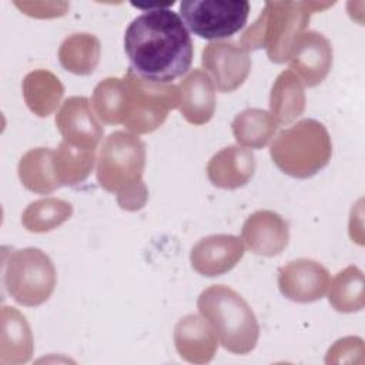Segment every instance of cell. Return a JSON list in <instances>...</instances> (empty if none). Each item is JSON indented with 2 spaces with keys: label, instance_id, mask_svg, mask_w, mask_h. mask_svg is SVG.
Listing matches in <instances>:
<instances>
[{
  "label": "cell",
  "instance_id": "d6986e66",
  "mask_svg": "<svg viewBox=\"0 0 365 365\" xmlns=\"http://www.w3.org/2000/svg\"><path fill=\"white\" fill-rule=\"evenodd\" d=\"M305 110V91L299 77L284 70L275 78L269 94V114L278 127L295 121Z\"/></svg>",
  "mask_w": 365,
  "mask_h": 365
},
{
  "label": "cell",
  "instance_id": "277c9868",
  "mask_svg": "<svg viewBox=\"0 0 365 365\" xmlns=\"http://www.w3.org/2000/svg\"><path fill=\"white\" fill-rule=\"evenodd\" d=\"M200 314L211 324L221 345L238 355L251 352L259 338V325L252 308L232 288L215 284L205 288L198 299Z\"/></svg>",
  "mask_w": 365,
  "mask_h": 365
},
{
  "label": "cell",
  "instance_id": "cb8c5ba5",
  "mask_svg": "<svg viewBox=\"0 0 365 365\" xmlns=\"http://www.w3.org/2000/svg\"><path fill=\"white\" fill-rule=\"evenodd\" d=\"M277 124L271 114L261 108H247L235 115L231 130L235 141L247 148H262L274 137Z\"/></svg>",
  "mask_w": 365,
  "mask_h": 365
},
{
  "label": "cell",
  "instance_id": "44dd1931",
  "mask_svg": "<svg viewBox=\"0 0 365 365\" xmlns=\"http://www.w3.org/2000/svg\"><path fill=\"white\" fill-rule=\"evenodd\" d=\"M23 97L30 108L38 117H48L60 104L64 94V86L48 70L30 71L21 84Z\"/></svg>",
  "mask_w": 365,
  "mask_h": 365
},
{
  "label": "cell",
  "instance_id": "30bf717a",
  "mask_svg": "<svg viewBox=\"0 0 365 365\" xmlns=\"http://www.w3.org/2000/svg\"><path fill=\"white\" fill-rule=\"evenodd\" d=\"M328 269L308 258H299L288 262L278 269V287L281 294L299 304H308L321 299L329 287Z\"/></svg>",
  "mask_w": 365,
  "mask_h": 365
},
{
  "label": "cell",
  "instance_id": "8fae6325",
  "mask_svg": "<svg viewBox=\"0 0 365 365\" xmlns=\"http://www.w3.org/2000/svg\"><path fill=\"white\" fill-rule=\"evenodd\" d=\"M332 56L331 41L322 33L309 30L297 40L287 61L305 86L315 87L331 71Z\"/></svg>",
  "mask_w": 365,
  "mask_h": 365
},
{
  "label": "cell",
  "instance_id": "83f0119b",
  "mask_svg": "<svg viewBox=\"0 0 365 365\" xmlns=\"http://www.w3.org/2000/svg\"><path fill=\"white\" fill-rule=\"evenodd\" d=\"M364 342L358 336H345L342 339H338L329 349L325 358L327 364L331 362H346V361H355L354 354H364Z\"/></svg>",
  "mask_w": 365,
  "mask_h": 365
},
{
  "label": "cell",
  "instance_id": "4fadbf2b",
  "mask_svg": "<svg viewBox=\"0 0 365 365\" xmlns=\"http://www.w3.org/2000/svg\"><path fill=\"white\" fill-rule=\"evenodd\" d=\"M242 240L231 234L201 238L190 252L194 271L204 277H218L231 271L244 255Z\"/></svg>",
  "mask_w": 365,
  "mask_h": 365
},
{
  "label": "cell",
  "instance_id": "d4e9b609",
  "mask_svg": "<svg viewBox=\"0 0 365 365\" xmlns=\"http://www.w3.org/2000/svg\"><path fill=\"white\" fill-rule=\"evenodd\" d=\"M96 150L80 148L61 141L54 150V167L60 185L74 187L83 182L93 171Z\"/></svg>",
  "mask_w": 365,
  "mask_h": 365
},
{
  "label": "cell",
  "instance_id": "6da1fadb",
  "mask_svg": "<svg viewBox=\"0 0 365 365\" xmlns=\"http://www.w3.org/2000/svg\"><path fill=\"white\" fill-rule=\"evenodd\" d=\"M168 6L144 9L124 33V51L133 71L160 84H170L185 74L194 57L188 29Z\"/></svg>",
  "mask_w": 365,
  "mask_h": 365
},
{
  "label": "cell",
  "instance_id": "5bb4252c",
  "mask_svg": "<svg viewBox=\"0 0 365 365\" xmlns=\"http://www.w3.org/2000/svg\"><path fill=\"white\" fill-rule=\"evenodd\" d=\"M241 240L251 252L262 257H275L288 245V222L274 211H255L245 220Z\"/></svg>",
  "mask_w": 365,
  "mask_h": 365
},
{
  "label": "cell",
  "instance_id": "52a82bcc",
  "mask_svg": "<svg viewBox=\"0 0 365 365\" xmlns=\"http://www.w3.org/2000/svg\"><path fill=\"white\" fill-rule=\"evenodd\" d=\"M124 78L128 83V106L123 124L133 134L155 131L163 125L170 110L180 106V90L174 84L147 81L131 67Z\"/></svg>",
  "mask_w": 365,
  "mask_h": 365
},
{
  "label": "cell",
  "instance_id": "7a4b0ae2",
  "mask_svg": "<svg viewBox=\"0 0 365 365\" xmlns=\"http://www.w3.org/2000/svg\"><path fill=\"white\" fill-rule=\"evenodd\" d=\"M145 145L130 131H114L106 137L97 158V181L100 187L117 195L121 210L138 211L148 200V188L143 181Z\"/></svg>",
  "mask_w": 365,
  "mask_h": 365
},
{
  "label": "cell",
  "instance_id": "ac0fdd59",
  "mask_svg": "<svg viewBox=\"0 0 365 365\" xmlns=\"http://www.w3.org/2000/svg\"><path fill=\"white\" fill-rule=\"evenodd\" d=\"M0 329V364L17 365L27 362L34 351V344L24 315L14 307H3Z\"/></svg>",
  "mask_w": 365,
  "mask_h": 365
},
{
  "label": "cell",
  "instance_id": "5b68a950",
  "mask_svg": "<svg viewBox=\"0 0 365 365\" xmlns=\"http://www.w3.org/2000/svg\"><path fill=\"white\" fill-rule=\"evenodd\" d=\"M269 155L284 174L294 178H309L327 167L331 160L329 133L322 123L304 118L274 138Z\"/></svg>",
  "mask_w": 365,
  "mask_h": 365
},
{
  "label": "cell",
  "instance_id": "3957f363",
  "mask_svg": "<svg viewBox=\"0 0 365 365\" xmlns=\"http://www.w3.org/2000/svg\"><path fill=\"white\" fill-rule=\"evenodd\" d=\"M332 4L334 1H267L259 17L240 38V46L247 51L265 48L268 58L281 64L305 33L311 14Z\"/></svg>",
  "mask_w": 365,
  "mask_h": 365
},
{
  "label": "cell",
  "instance_id": "2e32d148",
  "mask_svg": "<svg viewBox=\"0 0 365 365\" xmlns=\"http://www.w3.org/2000/svg\"><path fill=\"white\" fill-rule=\"evenodd\" d=\"M255 155L251 150L230 145L215 153L207 164V175L212 185L224 190L244 187L254 175Z\"/></svg>",
  "mask_w": 365,
  "mask_h": 365
},
{
  "label": "cell",
  "instance_id": "ffe728a7",
  "mask_svg": "<svg viewBox=\"0 0 365 365\" xmlns=\"http://www.w3.org/2000/svg\"><path fill=\"white\" fill-rule=\"evenodd\" d=\"M17 173L21 184L36 194H48L61 187L54 167V150L51 148L29 150L19 161Z\"/></svg>",
  "mask_w": 365,
  "mask_h": 365
},
{
  "label": "cell",
  "instance_id": "603a6c76",
  "mask_svg": "<svg viewBox=\"0 0 365 365\" xmlns=\"http://www.w3.org/2000/svg\"><path fill=\"white\" fill-rule=\"evenodd\" d=\"M91 106L96 115L104 124H123L128 106L127 80L124 77H107L101 80L93 91Z\"/></svg>",
  "mask_w": 365,
  "mask_h": 365
},
{
  "label": "cell",
  "instance_id": "8992f818",
  "mask_svg": "<svg viewBox=\"0 0 365 365\" xmlns=\"http://www.w3.org/2000/svg\"><path fill=\"white\" fill-rule=\"evenodd\" d=\"M3 281L17 304L38 307L51 297L57 274L50 257L30 247L13 251L3 261Z\"/></svg>",
  "mask_w": 365,
  "mask_h": 365
},
{
  "label": "cell",
  "instance_id": "e0dca14e",
  "mask_svg": "<svg viewBox=\"0 0 365 365\" xmlns=\"http://www.w3.org/2000/svg\"><path fill=\"white\" fill-rule=\"evenodd\" d=\"M178 90L181 115L190 124H207L215 111V86L211 77L195 68L180 83Z\"/></svg>",
  "mask_w": 365,
  "mask_h": 365
},
{
  "label": "cell",
  "instance_id": "4316f807",
  "mask_svg": "<svg viewBox=\"0 0 365 365\" xmlns=\"http://www.w3.org/2000/svg\"><path fill=\"white\" fill-rule=\"evenodd\" d=\"M73 214V205L61 198L48 197L33 201L21 214V224L30 232H47L64 224Z\"/></svg>",
  "mask_w": 365,
  "mask_h": 365
},
{
  "label": "cell",
  "instance_id": "7402d4cb",
  "mask_svg": "<svg viewBox=\"0 0 365 365\" xmlns=\"http://www.w3.org/2000/svg\"><path fill=\"white\" fill-rule=\"evenodd\" d=\"M101 56L100 40L94 34L74 33L58 47V61L67 71L77 76L91 74Z\"/></svg>",
  "mask_w": 365,
  "mask_h": 365
},
{
  "label": "cell",
  "instance_id": "9c48e42d",
  "mask_svg": "<svg viewBox=\"0 0 365 365\" xmlns=\"http://www.w3.org/2000/svg\"><path fill=\"white\" fill-rule=\"evenodd\" d=\"M201 63L221 93L240 88L251 71L248 51L228 41H215L205 46L201 53Z\"/></svg>",
  "mask_w": 365,
  "mask_h": 365
},
{
  "label": "cell",
  "instance_id": "7c38bea8",
  "mask_svg": "<svg viewBox=\"0 0 365 365\" xmlns=\"http://www.w3.org/2000/svg\"><path fill=\"white\" fill-rule=\"evenodd\" d=\"M91 107L88 98L83 96H73L63 103L56 114V125L64 141L80 148H97L104 128Z\"/></svg>",
  "mask_w": 365,
  "mask_h": 365
},
{
  "label": "cell",
  "instance_id": "484cf974",
  "mask_svg": "<svg viewBox=\"0 0 365 365\" xmlns=\"http://www.w3.org/2000/svg\"><path fill=\"white\" fill-rule=\"evenodd\" d=\"M329 304L338 312H358L364 308V274L356 265H349L329 281Z\"/></svg>",
  "mask_w": 365,
  "mask_h": 365
},
{
  "label": "cell",
  "instance_id": "f1b7e54d",
  "mask_svg": "<svg viewBox=\"0 0 365 365\" xmlns=\"http://www.w3.org/2000/svg\"><path fill=\"white\" fill-rule=\"evenodd\" d=\"M14 6L21 10V13L37 17V19H51V17H60L67 13L68 3L58 1V3H50V1H14Z\"/></svg>",
  "mask_w": 365,
  "mask_h": 365
},
{
  "label": "cell",
  "instance_id": "ba28073f",
  "mask_svg": "<svg viewBox=\"0 0 365 365\" xmlns=\"http://www.w3.org/2000/svg\"><path fill=\"white\" fill-rule=\"evenodd\" d=\"M250 7L247 0H184L180 14L198 37L220 40L232 37L245 26Z\"/></svg>",
  "mask_w": 365,
  "mask_h": 365
},
{
  "label": "cell",
  "instance_id": "9a60e30c",
  "mask_svg": "<svg viewBox=\"0 0 365 365\" xmlns=\"http://www.w3.org/2000/svg\"><path fill=\"white\" fill-rule=\"evenodd\" d=\"M174 344L184 361L207 364L218 349V336L202 315L188 314L175 324Z\"/></svg>",
  "mask_w": 365,
  "mask_h": 365
}]
</instances>
